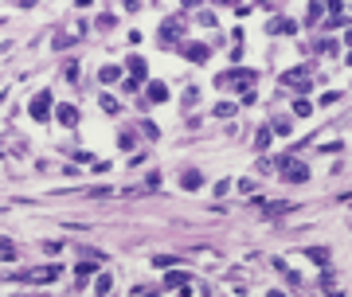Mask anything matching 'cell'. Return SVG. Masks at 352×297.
Listing matches in <instances>:
<instances>
[{
  "mask_svg": "<svg viewBox=\"0 0 352 297\" xmlns=\"http://www.w3.org/2000/svg\"><path fill=\"white\" fill-rule=\"evenodd\" d=\"M118 145H121V149H133V133L125 129V133H121V137H118Z\"/></svg>",
  "mask_w": 352,
  "mask_h": 297,
  "instance_id": "obj_25",
  "label": "cell"
},
{
  "mask_svg": "<svg viewBox=\"0 0 352 297\" xmlns=\"http://www.w3.org/2000/svg\"><path fill=\"white\" fill-rule=\"evenodd\" d=\"M266 145H270V129H258L254 133V153H266Z\"/></svg>",
  "mask_w": 352,
  "mask_h": 297,
  "instance_id": "obj_12",
  "label": "cell"
},
{
  "mask_svg": "<svg viewBox=\"0 0 352 297\" xmlns=\"http://www.w3.org/2000/svg\"><path fill=\"white\" fill-rule=\"evenodd\" d=\"M180 32H184V20H168L165 28H161V35H157V39H161V43H176V39H180Z\"/></svg>",
  "mask_w": 352,
  "mask_h": 297,
  "instance_id": "obj_7",
  "label": "cell"
},
{
  "mask_svg": "<svg viewBox=\"0 0 352 297\" xmlns=\"http://www.w3.org/2000/svg\"><path fill=\"white\" fill-rule=\"evenodd\" d=\"M254 71H223L219 78H215V86H231V90H251V82H254Z\"/></svg>",
  "mask_w": 352,
  "mask_h": 297,
  "instance_id": "obj_2",
  "label": "cell"
},
{
  "mask_svg": "<svg viewBox=\"0 0 352 297\" xmlns=\"http://www.w3.org/2000/svg\"><path fill=\"white\" fill-rule=\"evenodd\" d=\"M282 86H290V90H305V86H309V66L286 71V75H282Z\"/></svg>",
  "mask_w": 352,
  "mask_h": 297,
  "instance_id": "obj_5",
  "label": "cell"
},
{
  "mask_svg": "<svg viewBox=\"0 0 352 297\" xmlns=\"http://www.w3.org/2000/svg\"><path fill=\"white\" fill-rule=\"evenodd\" d=\"M278 172H282V180H290V184H305L309 180V168L301 165V161H294V156H282V161H278Z\"/></svg>",
  "mask_w": 352,
  "mask_h": 297,
  "instance_id": "obj_1",
  "label": "cell"
},
{
  "mask_svg": "<svg viewBox=\"0 0 352 297\" xmlns=\"http://www.w3.org/2000/svg\"><path fill=\"white\" fill-rule=\"evenodd\" d=\"M110 286H114V278H110V274H98V282H94V293H98V297L110 293Z\"/></svg>",
  "mask_w": 352,
  "mask_h": 297,
  "instance_id": "obj_13",
  "label": "cell"
},
{
  "mask_svg": "<svg viewBox=\"0 0 352 297\" xmlns=\"http://www.w3.org/2000/svg\"><path fill=\"white\" fill-rule=\"evenodd\" d=\"M98 106H102L106 113H118V110H121V106H118V102L110 98V94H102V98H98Z\"/></svg>",
  "mask_w": 352,
  "mask_h": 297,
  "instance_id": "obj_15",
  "label": "cell"
},
{
  "mask_svg": "<svg viewBox=\"0 0 352 297\" xmlns=\"http://www.w3.org/2000/svg\"><path fill=\"white\" fill-rule=\"evenodd\" d=\"M129 78H125V90H141V82H145V59L141 55H129Z\"/></svg>",
  "mask_w": 352,
  "mask_h": 297,
  "instance_id": "obj_3",
  "label": "cell"
},
{
  "mask_svg": "<svg viewBox=\"0 0 352 297\" xmlns=\"http://www.w3.org/2000/svg\"><path fill=\"white\" fill-rule=\"evenodd\" d=\"M321 12H325V8H321V4H309V20H305V24H309V28H313V24H317V20H321Z\"/></svg>",
  "mask_w": 352,
  "mask_h": 297,
  "instance_id": "obj_21",
  "label": "cell"
},
{
  "mask_svg": "<svg viewBox=\"0 0 352 297\" xmlns=\"http://www.w3.org/2000/svg\"><path fill=\"white\" fill-rule=\"evenodd\" d=\"M266 297H286V293H278V289H274V293H266Z\"/></svg>",
  "mask_w": 352,
  "mask_h": 297,
  "instance_id": "obj_26",
  "label": "cell"
},
{
  "mask_svg": "<svg viewBox=\"0 0 352 297\" xmlns=\"http://www.w3.org/2000/svg\"><path fill=\"white\" fill-rule=\"evenodd\" d=\"M90 274H94V266H90V262H78L75 266V278H78V282H86Z\"/></svg>",
  "mask_w": 352,
  "mask_h": 297,
  "instance_id": "obj_16",
  "label": "cell"
},
{
  "mask_svg": "<svg viewBox=\"0 0 352 297\" xmlns=\"http://www.w3.org/2000/svg\"><path fill=\"white\" fill-rule=\"evenodd\" d=\"M270 129H278V133H282V137H286V133H290V121H282V118H274V125H270Z\"/></svg>",
  "mask_w": 352,
  "mask_h": 297,
  "instance_id": "obj_24",
  "label": "cell"
},
{
  "mask_svg": "<svg viewBox=\"0 0 352 297\" xmlns=\"http://www.w3.org/2000/svg\"><path fill=\"white\" fill-rule=\"evenodd\" d=\"M149 98L153 102H168V86L165 82H153V86H149Z\"/></svg>",
  "mask_w": 352,
  "mask_h": 297,
  "instance_id": "obj_11",
  "label": "cell"
},
{
  "mask_svg": "<svg viewBox=\"0 0 352 297\" xmlns=\"http://www.w3.org/2000/svg\"><path fill=\"white\" fill-rule=\"evenodd\" d=\"M165 286H168V289H184V293H188V286H192V282H188L184 270H172V274L165 278Z\"/></svg>",
  "mask_w": 352,
  "mask_h": 297,
  "instance_id": "obj_9",
  "label": "cell"
},
{
  "mask_svg": "<svg viewBox=\"0 0 352 297\" xmlns=\"http://www.w3.org/2000/svg\"><path fill=\"white\" fill-rule=\"evenodd\" d=\"M294 113H297V118H309V113H313V106H309L305 98H297V102H294Z\"/></svg>",
  "mask_w": 352,
  "mask_h": 297,
  "instance_id": "obj_17",
  "label": "cell"
},
{
  "mask_svg": "<svg viewBox=\"0 0 352 297\" xmlns=\"http://www.w3.org/2000/svg\"><path fill=\"white\" fill-rule=\"evenodd\" d=\"M196 98H200V90L188 86V90H184V106H196Z\"/></svg>",
  "mask_w": 352,
  "mask_h": 297,
  "instance_id": "obj_23",
  "label": "cell"
},
{
  "mask_svg": "<svg viewBox=\"0 0 352 297\" xmlns=\"http://www.w3.org/2000/svg\"><path fill=\"white\" fill-rule=\"evenodd\" d=\"M290 211V203H270V208H266V215H286Z\"/></svg>",
  "mask_w": 352,
  "mask_h": 297,
  "instance_id": "obj_22",
  "label": "cell"
},
{
  "mask_svg": "<svg viewBox=\"0 0 352 297\" xmlns=\"http://www.w3.org/2000/svg\"><path fill=\"white\" fill-rule=\"evenodd\" d=\"M118 75H121L118 66H102V71H98V78H102V82H114V78H118Z\"/></svg>",
  "mask_w": 352,
  "mask_h": 297,
  "instance_id": "obj_18",
  "label": "cell"
},
{
  "mask_svg": "<svg viewBox=\"0 0 352 297\" xmlns=\"http://www.w3.org/2000/svg\"><path fill=\"white\" fill-rule=\"evenodd\" d=\"M28 110H32L35 121H47V118H51V113H47V110H51V90H39V94L32 98V106H28Z\"/></svg>",
  "mask_w": 352,
  "mask_h": 297,
  "instance_id": "obj_4",
  "label": "cell"
},
{
  "mask_svg": "<svg viewBox=\"0 0 352 297\" xmlns=\"http://www.w3.org/2000/svg\"><path fill=\"white\" fill-rule=\"evenodd\" d=\"M270 32H294V24H290V20H274V24H270Z\"/></svg>",
  "mask_w": 352,
  "mask_h": 297,
  "instance_id": "obj_20",
  "label": "cell"
},
{
  "mask_svg": "<svg viewBox=\"0 0 352 297\" xmlns=\"http://www.w3.org/2000/svg\"><path fill=\"white\" fill-rule=\"evenodd\" d=\"M309 258H313V262H321V266H325V262H329V250H325V246H317V250H313V246H309Z\"/></svg>",
  "mask_w": 352,
  "mask_h": 297,
  "instance_id": "obj_14",
  "label": "cell"
},
{
  "mask_svg": "<svg viewBox=\"0 0 352 297\" xmlns=\"http://www.w3.org/2000/svg\"><path fill=\"white\" fill-rule=\"evenodd\" d=\"M0 258H16V246L8 239H0Z\"/></svg>",
  "mask_w": 352,
  "mask_h": 297,
  "instance_id": "obj_19",
  "label": "cell"
},
{
  "mask_svg": "<svg viewBox=\"0 0 352 297\" xmlns=\"http://www.w3.org/2000/svg\"><path fill=\"white\" fill-rule=\"evenodd\" d=\"M200 184H204V180H200V172H184V176H180V188H184V192H196Z\"/></svg>",
  "mask_w": 352,
  "mask_h": 297,
  "instance_id": "obj_10",
  "label": "cell"
},
{
  "mask_svg": "<svg viewBox=\"0 0 352 297\" xmlns=\"http://www.w3.org/2000/svg\"><path fill=\"white\" fill-rule=\"evenodd\" d=\"M180 55H184V59H192V63H208L211 47H204V43H184V47H180Z\"/></svg>",
  "mask_w": 352,
  "mask_h": 297,
  "instance_id": "obj_6",
  "label": "cell"
},
{
  "mask_svg": "<svg viewBox=\"0 0 352 297\" xmlns=\"http://www.w3.org/2000/svg\"><path fill=\"white\" fill-rule=\"evenodd\" d=\"M55 118H59V125H67V129H75V125H78V110H75V106H59Z\"/></svg>",
  "mask_w": 352,
  "mask_h": 297,
  "instance_id": "obj_8",
  "label": "cell"
}]
</instances>
